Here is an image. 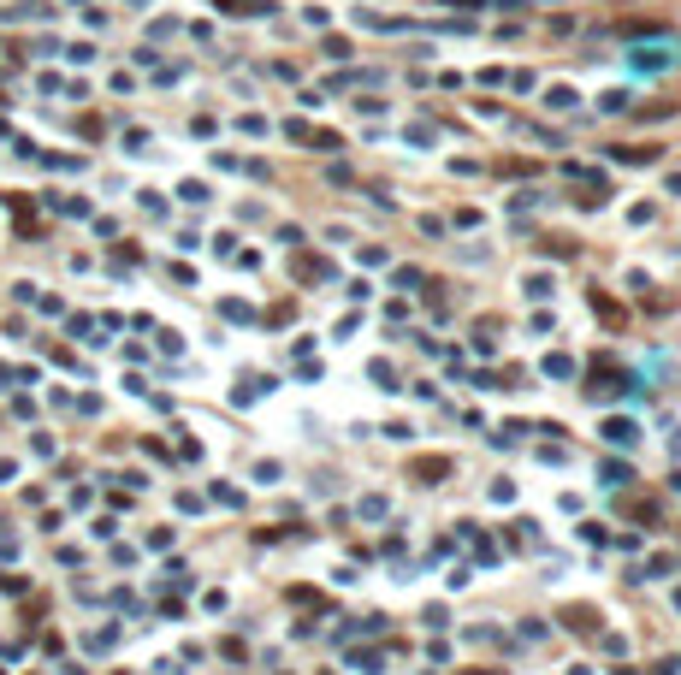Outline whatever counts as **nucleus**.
Listing matches in <instances>:
<instances>
[]
</instances>
